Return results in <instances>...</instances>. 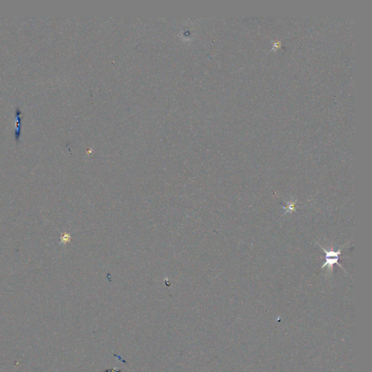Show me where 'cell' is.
Returning <instances> with one entry per match:
<instances>
[{
  "mask_svg": "<svg viewBox=\"0 0 372 372\" xmlns=\"http://www.w3.org/2000/svg\"><path fill=\"white\" fill-rule=\"evenodd\" d=\"M20 112L19 109H17L16 111V138L18 139L19 135H20Z\"/></svg>",
  "mask_w": 372,
  "mask_h": 372,
  "instance_id": "7a4b0ae2",
  "label": "cell"
},
{
  "mask_svg": "<svg viewBox=\"0 0 372 372\" xmlns=\"http://www.w3.org/2000/svg\"><path fill=\"white\" fill-rule=\"evenodd\" d=\"M321 248L324 250V251L325 252L326 254V261L324 262V263L323 264L322 267L321 268H324L325 267H327V269H328V272L329 273V276L331 275V271L333 270V267H334V265L337 264L340 267H341L342 269H343V267H342L340 263H338V260H339V256L341 254V250L342 248H340V249H338L337 251H327L325 248L321 246L320 245Z\"/></svg>",
  "mask_w": 372,
  "mask_h": 372,
  "instance_id": "6da1fadb",
  "label": "cell"
},
{
  "mask_svg": "<svg viewBox=\"0 0 372 372\" xmlns=\"http://www.w3.org/2000/svg\"><path fill=\"white\" fill-rule=\"evenodd\" d=\"M296 202H297V201L287 202V203H286V212H293V211H294V209H295Z\"/></svg>",
  "mask_w": 372,
  "mask_h": 372,
  "instance_id": "3957f363",
  "label": "cell"
}]
</instances>
